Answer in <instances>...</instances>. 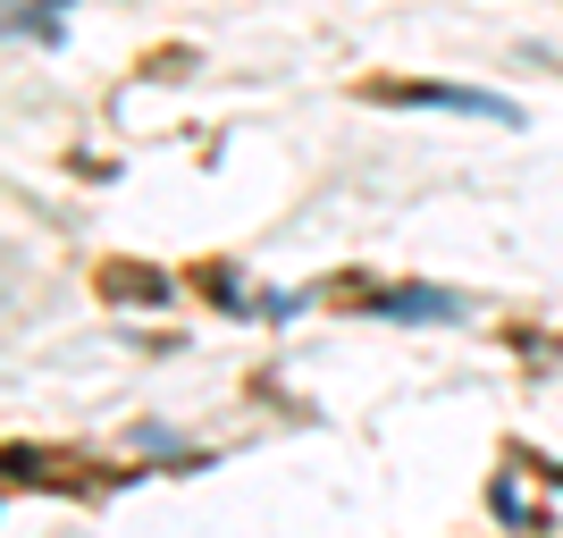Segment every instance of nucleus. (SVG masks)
Segmentation results:
<instances>
[{"label":"nucleus","instance_id":"nucleus-1","mask_svg":"<svg viewBox=\"0 0 563 538\" xmlns=\"http://www.w3.org/2000/svg\"><path fill=\"white\" fill-rule=\"evenodd\" d=\"M387 101H429V110H471V118H505L514 127V101H496V94H471V85H387Z\"/></svg>","mask_w":563,"mask_h":538}]
</instances>
